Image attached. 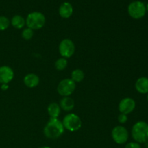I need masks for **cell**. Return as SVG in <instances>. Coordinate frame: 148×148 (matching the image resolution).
I'll list each match as a JSON object with an SVG mask.
<instances>
[{
	"label": "cell",
	"mask_w": 148,
	"mask_h": 148,
	"mask_svg": "<svg viewBox=\"0 0 148 148\" xmlns=\"http://www.w3.org/2000/svg\"><path fill=\"white\" fill-rule=\"evenodd\" d=\"M76 88V84L71 79H64L57 86V91L62 96L67 97L72 95Z\"/></svg>",
	"instance_id": "6"
},
{
	"label": "cell",
	"mask_w": 148,
	"mask_h": 148,
	"mask_svg": "<svg viewBox=\"0 0 148 148\" xmlns=\"http://www.w3.org/2000/svg\"><path fill=\"white\" fill-rule=\"evenodd\" d=\"M64 132L62 121L58 118H51L46 125L45 126L43 133L47 138L56 140L62 135Z\"/></svg>",
	"instance_id": "1"
},
{
	"label": "cell",
	"mask_w": 148,
	"mask_h": 148,
	"mask_svg": "<svg viewBox=\"0 0 148 148\" xmlns=\"http://www.w3.org/2000/svg\"><path fill=\"white\" fill-rule=\"evenodd\" d=\"M133 139L138 143H145L148 141V124L145 121H138L132 130Z\"/></svg>",
	"instance_id": "2"
},
{
	"label": "cell",
	"mask_w": 148,
	"mask_h": 148,
	"mask_svg": "<svg viewBox=\"0 0 148 148\" xmlns=\"http://www.w3.org/2000/svg\"><path fill=\"white\" fill-rule=\"evenodd\" d=\"M23 81H24V84L27 88H33L38 86L39 82H40V79H39L38 76L36 75V74L30 73L25 75Z\"/></svg>",
	"instance_id": "12"
},
{
	"label": "cell",
	"mask_w": 148,
	"mask_h": 148,
	"mask_svg": "<svg viewBox=\"0 0 148 148\" xmlns=\"http://www.w3.org/2000/svg\"><path fill=\"white\" fill-rule=\"evenodd\" d=\"M10 22L7 17L4 16H0V30H5L10 26Z\"/></svg>",
	"instance_id": "19"
},
{
	"label": "cell",
	"mask_w": 148,
	"mask_h": 148,
	"mask_svg": "<svg viewBox=\"0 0 148 148\" xmlns=\"http://www.w3.org/2000/svg\"><path fill=\"white\" fill-rule=\"evenodd\" d=\"M127 119H128V117H127V116L126 114H121L118 116V121L121 124H124V123L127 122Z\"/></svg>",
	"instance_id": "22"
},
{
	"label": "cell",
	"mask_w": 148,
	"mask_h": 148,
	"mask_svg": "<svg viewBox=\"0 0 148 148\" xmlns=\"http://www.w3.org/2000/svg\"><path fill=\"white\" fill-rule=\"evenodd\" d=\"M146 7V10H147V11H148V3L147 4V5L145 6Z\"/></svg>",
	"instance_id": "26"
},
{
	"label": "cell",
	"mask_w": 148,
	"mask_h": 148,
	"mask_svg": "<svg viewBox=\"0 0 148 148\" xmlns=\"http://www.w3.org/2000/svg\"><path fill=\"white\" fill-rule=\"evenodd\" d=\"M59 106L64 111H72L74 107H75V101H74V100L72 98H69V96L64 97L60 101Z\"/></svg>",
	"instance_id": "14"
},
{
	"label": "cell",
	"mask_w": 148,
	"mask_h": 148,
	"mask_svg": "<svg viewBox=\"0 0 148 148\" xmlns=\"http://www.w3.org/2000/svg\"><path fill=\"white\" fill-rule=\"evenodd\" d=\"M39 148H51V147H47V146H43V147H39Z\"/></svg>",
	"instance_id": "24"
},
{
	"label": "cell",
	"mask_w": 148,
	"mask_h": 148,
	"mask_svg": "<svg viewBox=\"0 0 148 148\" xmlns=\"http://www.w3.org/2000/svg\"><path fill=\"white\" fill-rule=\"evenodd\" d=\"M84 78H85V74H84L83 71L79 69H75L74 71H72V74H71V79L75 82H82Z\"/></svg>",
	"instance_id": "17"
},
{
	"label": "cell",
	"mask_w": 148,
	"mask_h": 148,
	"mask_svg": "<svg viewBox=\"0 0 148 148\" xmlns=\"http://www.w3.org/2000/svg\"><path fill=\"white\" fill-rule=\"evenodd\" d=\"M147 101H148V95H147Z\"/></svg>",
	"instance_id": "27"
},
{
	"label": "cell",
	"mask_w": 148,
	"mask_h": 148,
	"mask_svg": "<svg viewBox=\"0 0 148 148\" xmlns=\"http://www.w3.org/2000/svg\"><path fill=\"white\" fill-rule=\"evenodd\" d=\"M136 106V103L132 98H124L120 101L119 105V110L121 114L127 115L134 110Z\"/></svg>",
	"instance_id": "9"
},
{
	"label": "cell",
	"mask_w": 148,
	"mask_h": 148,
	"mask_svg": "<svg viewBox=\"0 0 148 148\" xmlns=\"http://www.w3.org/2000/svg\"><path fill=\"white\" fill-rule=\"evenodd\" d=\"M9 86L7 84H2V85H1V90H7Z\"/></svg>",
	"instance_id": "23"
},
{
	"label": "cell",
	"mask_w": 148,
	"mask_h": 148,
	"mask_svg": "<svg viewBox=\"0 0 148 148\" xmlns=\"http://www.w3.org/2000/svg\"><path fill=\"white\" fill-rule=\"evenodd\" d=\"M59 13L62 18H69L73 13V7L69 2L62 3L59 7Z\"/></svg>",
	"instance_id": "11"
},
{
	"label": "cell",
	"mask_w": 148,
	"mask_h": 148,
	"mask_svg": "<svg viewBox=\"0 0 148 148\" xmlns=\"http://www.w3.org/2000/svg\"><path fill=\"white\" fill-rule=\"evenodd\" d=\"M125 148H141L140 143H136V142H132L126 145Z\"/></svg>",
	"instance_id": "21"
},
{
	"label": "cell",
	"mask_w": 148,
	"mask_h": 148,
	"mask_svg": "<svg viewBox=\"0 0 148 148\" xmlns=\"http://www.w3.org/2000/svg\"><path fill=\"white\" fill-rule=\"evenodd\" d=\"M135 88L141 94L148 93V78L140 77L136 81Z\"/></svg>",
	"instance_id": "13"
},
{
	"label": "cell",
	"mask_w": 148,
	"mask_h": 148,
	"mask_svg": "<svg viewBox=\"0 0 148 148\" xmlns=\"http://www.w3.org/2000/svg\"><path fill=\"white\" fill-rule=\"evenodd\" d=\"M59 53L63 58H70L74 54L75 51V46L73 41L68 38L62 40L59 46Z\"/></svg>",
	"instance_id": "7"
},
{
	"label": "cell",
	"mask_w": 148,
	"mask_h": 148,
	"mask_svg": "<svg viewBox=\"0 0 148 148\" xmlns=\"http://www.w3.org/2000/svg\"><path fill=\"white\" fill-rule=\"evenodd\" d=\"M60 112L61 108L56 103H52L48 106V114L51 118H58Z\"/></svg>",
	"instance_id": "15"
},
{
	"label": "cell",
	"mask_w": 148,
	"mask_h": 148,
	"mask_svg": "<svg viewBox=\"0 0 148 148\" xmlns=\"http://www.w3.org/2000/svg\"><path fill=\"white\" fill-rule=\"evenodd\" d=\"M14 78V72L8 66H0V83L8 84Z\"/></svg>",
	"instance_id": "10"
},
{
	"label": "cell",
	"mask_w": 148,
	"mask_h": 148,
	"mask_svg": "<svg viewBox=\"0 0 148 148\" xmlns=\"http://www.w3.org/2000/svg\"><path fill=\"white\" fill-rule=\"evenodd\" d=\"M67 64L68 62L66 59L62 57L56 61V62H55V67H56V69L57 70L62 71L66 69V66H67Z\"/></svg>",
	"instance_id": "18"
},
{
	"label": "cell",
	"mask_w": 148,
	"mask_h": 148,
	"mask_svg": "<svg viewBox=\"0 0 148 148\" xmlns=\"http://www.w3.org/2000/svg\"><path fill=\"white\" fill-rule=\"evenodd\" d=\"M128 13L130 17L136 20L142 18L146 13L145 4L140 1H132L128 7Z\"/></svg>",
	"instance_id": "5"
},
{
	"label": "cell",
	"mask_w": 148,
	"mask_h": 148,
	"mask_svg": "<svg viewBox=\"0 0 148 148\" xmlns=\"http://www.w3.org/2000/svg\"><path fill=\"white\" fill-rule=\"evenodd\" d=\"M111 136L116 143L121 145L125 143L128 140L129 133L125 127L122 126H116L113 129L111 132Z\"/></svg>",
	"instance_id": "8"
},
{
	"label": "cell",
	"mask_w": 148,
	"mask_h": 148,
	"mask_svg": "<svg viewBox=\"0 0 148 148\" xmlns=\"http://www.w3.org/2000/svg\"><path fill=\"white\" fill-rule=\"evenodd\" d=\"M33 34H34L33 30H32V29L27 27V28H25L24 30H23V32H22V37H23L25 40H29L33 37Z\"/></svg>",
	"instance_id": "20"
},
{
	"label": "cell",
	"mask_w": 148,
	"mask_h": 148,
	"mask_svg": "<svg viewBox=\"0 0 148 148\" xmlns=\"http://www.w3.org/2000/svg\"><path fill=\"white\" fill-rule=\"evenodd\" d=\"M64 127L70 132H76L82 127V121L77 115L75 114H67L62 121Z\"/></svg>",
	"instance_id": "4"
},
{
	"label": "cell",
	"mask_w": 148,
	"mask_h": 148,
	"mask_svg": "<svg viewBox=\"0 0 148 148\" xmlns=\"http://www.w3.org/2000/svg\"><path fill=\"white\" fill-rule=\"evenodd\" d=\"M46 23L45 15L39 12H33L27 15L25 20V24L28 28L33 30L42 28Z\"/></svg>",
	"instance_id": "3"
},
{
	"label": "cell",
	"mask_w": 148,
	"mask_h": 148,
	"mask_svg": "<svg viewBox=\"0 0 148 148\" xmlns=\"http://www.w3.org/2000/svg\"><path fill=\"white\" fill-rule=\"evenodd\" d=\"M11 24L14 28L21 29L25 25V20L20 15H14L11 20Z\"/></svg>",
	"instance_id": "16"
},
{
	"label": "cell",
	"mask_w": 148,
	"mask_h": 148,
	"mask_svg": "<svg viewBox=\"0 0 148 148\" xmlns=\"http://www.w3.org/2000/svg\"><path fill=\"white\" fill-rule=\"evenodd\" d=\"M146 144H145V145H146V147H147V148H148V141H147V142H146Z\"/></svg>",
	"instance_id": "25"
}]
</instances>
